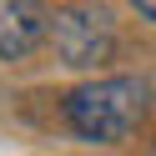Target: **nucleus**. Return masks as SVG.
Returning <instances> with one entry per match:
<instances>
[{
    "label": "nucleus",
    "mask_w": 156,
    "mask_h": 156,
    "mask_svg": "<svg viewBox=\"0 0 156 156\" xmlns=\"http://www.w3.org/2000/svg\"><path fill=\"white\" fill-rule=\"evenodd\" d=\"M146 81L136 76H106V81H86L66 96V121L86 141H126L146 116Z\"/></svg>",
    "instance_id": "f257e3e1"
},
{
    "label": "nucleus",
    "mask_w": 156,
    "mask_h": 156,
    "mask_svg": "<svg viewBox=\"0 0 156 156\" xmlns=\"http://www.w3.org/2000/svg\"><path fill=\"white\" fill-rule=\"evenodd\" d=\"M51 41L66 66H96L116 51V35L106 10H55L51 15Z\"/></svg>",
    "instance_id": "f03ea898"
},
{
    "label": "nucleus",
    "mask_w": 156,
    "mask_h": 156,
    "mask_svg": "<svg viewBox=\"0 0 156 156\" xmlns=\"http://www.w3.org/2000/svg\"><path fill=\"white\" fill-rule=\"evenodd\" d=\"M51 35V15L30 0H0V55L25 61L35 45Z\"/></svg>",
    "instance_id": "7ed1b4c3"
},
{
    "label": "nucleus",
    "mask_w": 156,
    "mask_h": 156,
    "mask_svg": "<svg viewBox=\"0 0 156 156\" xmlns=\"http://www.w3.org/2000/svg\"><path fill=\"white\" fill-rule=\"evenodd\" d=\"M136 15H146V20H156V0H141V5H136Z\"/></svg>",
    "instance_id": "20e7f679"
}]
</instances>
